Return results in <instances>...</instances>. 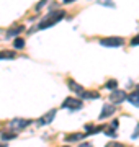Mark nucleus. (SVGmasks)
Instances as JSON below:
<instances>
[{
	"mask_svg": "<svg viewBox=\"0 0 139 147\" xmlns=\"http://www.w3.org/2000/svg\"><path fill=\"white\" fill-rule=\"evenodd\" d=\"M64 15H65L64 10H57V11H54V13H49V16H46V18L38 25V28H39V30H46V28L53 26V25H56L61 18H64Z\"/></svg>",
	"mask_w": 139,
	"mask_h": 147,
	"instance_id": "obj_1",
	"label": "nucleus"
},
{
	"mask_svg": "<svg viewBox=\"0 0 139 147\" xmlns=\"http://www.w3.org/2000/svg\"><path fill=\"white\" fill-rule=\"evenodd\" d=\"M123 38H103L100 39V44L105 47H119L123 46Z\"/></svg>",
	"mask_w": 139,
	"mask_h": 147,
	"instance_id": "obj_2",
	"label": "nucleus"
},
{
	"mask_svg": "<svg viewBox=\"0 0 139 147\" xmlns=\"http://www.w3.org/2000/svg\"><path fill=\"white\" fill-rule=\"evenodd\" d=\"M62 108H65V110H80L82 101L77 100V98H65L62 101Z\"/></svg>",
	"mask_w": 139,
	"mask_h": 147,
	"instance_id": "obj_3",
	"label": "nucleus"
},
{
	"mask_svg": "<svg viewBox=\"0 0 139 147\" xmlns=\"http://www.w3.org/2000/svg\"><path fill=\"white\" fill-rule=\"evenodd\" d=\"M126 92H123V90H113V93H111V96H110V100L113 101V103H121V101H124L126 100Z\"/></svg>",
	"mask_w": 139,
	"mask_h": 147,
	"instance_id": "obj_4",
	"label": "nucleus"
},
{
	"mask_svg": "<svg viewBox=\"0 0 139 147\" xmlns=\"http://www.w3.org/2000/svg\"><path fill=\"white\" fill-rule=\"evenodd\" d=\"M30 123H31L30 119H22V118H16V119H11L10 127H11V129H23V127H26Z\"/></svg>",
	"mask_w": 139,
	"mask_h": 147,
	"instance_id": "obj_5",
	"label": "nucleus"
},
{
	"mask_svg": "<svg viewBox=\"0 0 139 147\" xmlns=\"http://www.w3.org/2000/svg\"><path fill=\"white\" fill-rule=\"evenodd\" d=\"M54 118H56V111L51 110L49 113H46L43 118H39V119H38V126H46V124H49Z\"/></svg>",
	"mask_w": 139,
	"mask_h": 147,
	"instance_id": "obj_6",
	"label": "nucleus"
},
{
	"mask_svg": "<svg viewBox=\"0 0 139 147\" xmlns=\"http://www.w3.org/2000/svg\"><path fill=\"white\" fill-rule=\"evenodd\" d=\"M115 113V105H103L102 113H100V119H105V118H110V116Z\"/></svg>",
	"mask_w": 139,
	"mask_h": 147,
	"instance_id": "obj_7",
	"label": "nucleus"
},
{
	"mask_svg": "<svg viewBox=\"0 0 139 147\" xmlns=\"http://www.w3.org/2000/svg\"><path fill=\"white\" fill-rule=\"evenodd\" d=\"M69 88L72 90V92H75V93L79 95V96H80L82 93H84V92H85V90L82 88L80 85L77 84V82H74V80H69Z\"/></svg>",
	"mask_w": 139,
	"mask_h": 147,
	"instance_id": "obj_8",
	"label": "nucleus"
},
{
	"mask_svg": "<svg viewBox=\"0 0 139 147\" xmlns=\"http://www.w3.org/2000/svg\"><path fill=\"white\" fill-rule=\"evenodd\" d=\"M126 100H128L131 105H134V106H138L139 108V93L138 92H133L129 96H126Z\"/></svg>",
	"mask_w": 139,
	"mask_h": 147,
	"instance_id": "obj_9",
	"label": "nucleus"
},
{
	"mask_svg": "<svg viewBox=\"0 0 139 147\" xmlns=\"http://www.w3.org/2000/svg\"><path fill=\"white\" fill-rule=\"evenodd\" d=\"M85 131L88 132V134H96V132L103 131V127H102V126L95 127V126H93V124H87V126H85Z\"/></svg>",
	"mask_w": 139,
	"mask_h": 147,
	"instance_id": "obj_10",
	"label": "nucleus"
},
{
	"mask_svg": "<svg viewBox=\"0 0 139 147\" xmlns=\"http://www.w3.org/2000/svg\"><path fill=\"white\" fill-rule=\"evenodd\" d=\"M80 98H100V95H98V92H84Z\"/></svg>",
	"mask_w": 139,
	"mask_h": 147,
	"instance_id": "obj_11",
	"label": "nucleus"
},
{
	"mask_svg": "<svg viewBox=\"0 0 139 147\" xmlns=\"http://www.w3.org/2000/svg\"><path fill=\"white\" fill-rule=\"evenodd\" d=\"M13 47L15 49H23L25 47V39L23 38H16L15 41H13Z\"/></svg>",
	"mask_w": 139,
	"mask_h": 147,
	"instance_id": "obj_12",
	"label": "nucleus"
},
{
	"mask_svg": "<svg viewBox=\"0 0 139 147\" xmlns=\"http://www.w3.org/2000/svg\"><path fill=\"white\" fill-rule=\"evenodd\" d=\"M15 53L13 51H0V59H13Z\"/></svg>",
	"mask_w": 139,
	"mask_h": 147,
	"instance_id": "obj_13",
	"label": "nucleus"
},
{
	"mask_svg": "<svg viewBox=\"0 0 139 147\" xmlns=\"http://www.w3.org/2000/svg\"><path fill=\"white\" fill-rule=\"evenodd\" d=\"M103 132H105L107 136H110V137H116V129L111 127V126H107L105 129H103Z\"/></svg>",
	"mask_w": 139,
	"mask_h": 147,
	"instance_id": "obj_14",
	"label": "nucleus"
},
{
	"mask_svg": "<svg viewBox=\"0 0 139 147\" xmlns=\"http://www.w3.org/2000/svg\"><path fill=\"white\" fill-rule=\"evenodd\" d=\"M84 137V134H69V136L65 137V141L67 142H75V141H79V139H82Z\"/></svg>",
	"mask_w": 139,
	"mask_h": 147,
	"instance_id": "obj_15",
	"label": "nucleus"
},
{
	"mask_svg": "<svg viewBox=\"0 0 139 147\" xmlns=\"http://www.w3.org/2000/svg\"><path fill=\"white\" fill-rule=\"evenodd\" d=\"M105 87H107L108 90H116V87H118V82L115 79H111V80H108L107 84H105Z\"/></svg>",
	"mask_w": 139,
	"mask_h": 147,
	"instance_id": "obj_16",
	"label": "nucleus"
},
{
	"mask_svg": "<svg viewBox=\"0 0 139 147\" xmlns=\"http://www.w3.org/2000/svg\"><path fill=\"white\" fill-rule=\"evenodd\" d=\"M23 30H25V26H22V25H20V26H15L13 30H10V31H8V36H15L16 33H22Z\"/></svg>",
	"mask_w": 139,
	"mask_h": 147,
	"instance_id": "obj_17",
	"label": "nucleus"
},
{
	"mask_svg": "<svg viewBox=\"0 0 139 147\" xmlns=\"http://www.w3.org/2000/svg\"><path fill=\"white\" fill-rule=\"evenodd\" d=\"M13 137H15V132H2V139L3 141H10Z\"/></svg>",
	"mask_w": 139,
	"mask_h": 147,
	"instance_id": "obj_18",
	"label": "nucleus"
},
{
	"mask_svg": "<svg viewBox=\"0 0 139 147\" xmlns=\"http://www.w3.org/2000/svg\"><path fill=\"white\" fill-rule=\"evenodd\" d=\"M139 44V34L138 36H134L133 39H131V46H138Z\"/></svg>",
	"mask_w": 139,
	"mask_h": 147,
	"instance_id": "obj_19",
	"label": "nucleus"
},
{
	"mask_svg": "<svg viewBox=\"0 0 139 147\" xmlns=\"http://www.w3.org/2000/svg\"><path fill=\"white\" fill-rule=\"evenodd\" d=\"M107 147H124V146H121V144H118V142H110Z\"/></svg>",
	"mask_w": 139,
	"mask_h": 147,
	"instance_id": "obj_20",
	"label": "nucleus"
},
{
	"mask_svg": "<svg viewBox=\"0 0 139 147\" xmlns=\"http://www.w3.org/2000/svg\"><path fill=\"white\" fill-rule=\"evenodd\" d=\"M103 5H107V7H115V3H113L111 0H105V2H103Z\"/></svg>",
	"mask_w": 139,
	"mask_h": 147,
	"instance_id": "obj_21",
	"label": "nucleus"
},
{
	"mask_svg": "<svg viewBox=\"0 0 139 147\" xmlns=\"http://www.w3.org/2000/svg\"><path fill=\"white\" fill-rule=\"evenodd\" d=\"M46 2H48V0H41V2H39V3L36 5V10H39V8H41V7L44 5V3H46Z\"/></svg>",
	"mask_w": 139,
	"mask_h": 147,
	"instance_id": "obj_22",
	"label": "nucleus"
},
{
	"mask_svg": "<svg viewBox=\"0 0 139 147\" xmlns=\"http://www.w3.org/2000/svg\"><path fill=\"white\" fill-rule=\"evenodd\" d=\"M138 136H139V124H138V127H136V131L133 132V139H136Z\"/></svg>",
	"mask_w": 139,
	"mask_h": 147,
	"instance_id": "obj_23",
	"label": "nucleus"
},
{
	"mask_svg": "<svg viewBox=\"0 0 139 147\" xmlns=\"http://www.w3.org/2000/svg\"><path fill=\"white\" fill-rule=\"evenodd\" d=\"M79 147H93V146H92V144H87V142H85V144H80Z\"/></svg>",
	"mask_w": 139,
	"mask_h": 147,
	"instance_id": "obj_24",
	"label": "nucleus"
},
{
	"mask_svg": "<svg viewBox=\"0 0 139 147\" xmlns=\"http://www.w3.org/2000/svg\"><path fill=\"white\" fill-rule=\"evenodd\" d=\"M64 3H72V2H75V0H62Z\"/></svg>",
	"mask_w": 139,
	"mask_h": 147,
	"instance_id": "obj_25",
	"label": "nucleus"
},
{
	"mask_svg": "<svg viewBox=\"0 0 139 147\" xmlns=\"http://www.w3.org/2000/svg\"><path fill=\"white\" fill-rule=\"evenodd\" d=\"M136 92H138V93H139V88H138V90H136Z\"/></svg>",
	"mask_w": 139,
	"mask_h": 147,
	"instance_id": "obj_26",
	"label": "nucleus"
},
{
	"mask_svg": "<svg viewBox=\"0 0 139 147\" xmlns=\"http://www.w3.org/2000/svg\"><path fill=\"white\" fill-rule=\"evenodd\" d=\"M0 147H5V146H0Z\"/></svg>",
	"mask_w": 139,
	"mask_h": 147,
	"instance_id": "obj_27",
	"label": "nucleus"
},
{
	"mask_svg": "<svg viewBox=\"0 0 139 147\" xmlns=\"http://www.w3.org/2000/svg\"><path fill=\"white\" fill-rule=\"evenodd\" d=\"M64 147H67V146H64Z\"/></svg>",
	"mask_w": 139,
	"mask_h": 147,
	"instance_id": "obj_28",
	"label": "nucleus"
}]
</instances>
